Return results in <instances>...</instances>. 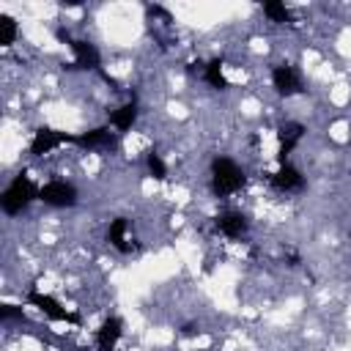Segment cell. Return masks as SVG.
Instances as JSON below:
<instances>
[{
	"instance_id": "cell-17",
	"label": "cell",
	"mask_w": 351,
	"mask_h": 351,
	"mask_svg": "<svg viewBox=\"0 0 351 351\" xmlns=\"http://www.w3.org/2000/svg\"><path fill=\"white\" fill-rule=\"evenodd\" d=\"M16 33H19V27H16L14 16L3 14V16H0V47H11V44L16 41Z\"/></svg>"
},
{
	"instance_id": "cell-18",
	"label": "cell",
	"mask_w": 351,
	"mask_h": 351,
	"mask_svg": "<svg viewBox=\"0 0 351 351\" xmlns=\"http://www.w3.org/2000/svg\"><path fill=\"white\" fill-rule=\"evenodd\" d=\"M145 165H148V173H151L156 181H165V178H167V165L162 162V156H159L154 148L145 154Z\"/></svg>"
},
{
	"instance_id": "cell-13",
	"label": "cell",
	"mask_w": 351,
	"mask_h": 351,
	"mask_svg": "<svg viewBox=\"0 0 351 351\" xmlns=\"http://www.w3.org/2000/svg\"><path fill=\"white\" fill-rule=\"evenodd\" d=\"M137 99L132 96V101H126V104H121L118 110H112L110 112V126L112 129H118V132H126V129H132L134 126V121H137Z\"/></svg>"
},
{
	"instance_id": "cell-1",
	"label": "cell",
	"mask_w": 351,
	"mask_h": 351,
	"mask_svg": "<svg viewBox=\"0 0 351 351\" xmlns=\"http://www.w3.org/2000/svg\"><path fill=\"white\" fill-rule=\"evenodd\" d=\"M38 192H41V186H36L27 173H19V176H14V181L3 189L0 206H3V211H5L8 217H16V214H22L33 200H38Z\"/></svg>"
},
{
	"instance_id": "cell-7",
	"label": "cell",
	"mask_w": 351,
	"mask_h": 351,
	"mask_svg": "<svg viewBox=\"0 0 351 351\" xmlns=\"http://www.w3.org/2000/svg\"><path fill=\"white\" fill-rule=\"evenodd\" d=\"M74 137H77V134H66V132H60V129L41 126V129H36V134H33V140H30V156H44V154L55 151V148L63 145V143H74Z\"/></svg>"
},
{
	"instance_id": "cell-9",
	"label": "cell",
	"mask_w": 351,
	"mask_h": 351,
	"mask_svg": "<svg viewBox=\"0 0 351 351\" xmlns=\"http://www.w3.org/2000/svg\"><path fill=\"white\" fill-rule=\"evenodd\" d=\"M74 145L88 148V151H110V148L118 145V134L110 132V126H96V129H88V132L77 134Z\"/></svg>"
},
{
	"instance_id": "cell-11",
	"label": "cell",
	"mask_w": 351,
	"mask_h": 351,
	"mask_svg": "<svg viewBox=\"0 0 351 351\" xmlns=\"http://www.w3.org/2000/svg\"><path fill=\"white\" fill-rule=\"evenodd\" d=\"M269 181H271V186L280 189V192H302V189H304V176H302L293 165H288V162L280 165L277 173L269 176Z\"/></svg>"
},
{
	"instance_id": "cell-2",
	"label": "cell",
	"mask_w": 351,
	"mask_h": 351,
	"mask_svg": "<svg viewBox=\"0 0 351 351\" xmlns=\"http://www.w3.org/2000/svg\"><path fill=\"white\" fill-rule=\"evenodd\" d=\"M244 181H247V176L233 159L217 156L211 162V189H214L217 197H228V195L239 192L244 186Z\"/></svg>"
},
{
	"instance_id": "cell-16",
	"label": "cell",
	"mask_w": 351,
	"mask_h": 351,
	"mask_svg": "<svg viewBox=\"0 0 351 351\" xmlns=\"http://www.w3.org/2000/svg\"><path fill=\"white\" fill-rule=\"evenodd\" d=\"M263 14L271 19V22H277V25H288L293 16H291V11L285 8V3H280V0H269V3H263Z\"/></svg>"
},
{
	"instance_id": "cell-10",
	"label": "cell",
	"mask_w": 351,
	"mask_h": 351,
	"mask_svg": "<svg viewBox=\"0 0 351 351\" xmlns=\"http://www.w3.org/2000/svg\"><path fill=\"white\" fill-rule=\"evenodd\" d=\"M121 335H123V321L118 315L104 318L101 326L96 329V351H115Z\"/></svg>"
},
{
	"instance_id": "cell-4",
	"label": "cell",
	"mask_w": 351,
	"mask_h": 351,
	"mask_svg": "<svg viewBox=\"0 0 351 351\" xmlns=\"http://www.w3.org/2000/svg\"><path fill=\"white\" fill-rule=\"evenodd\" d=\"M27 304L38 307V313H44L49 321H63V324H82V318L77 313H69L60 307V302L49 293H41V291H30L27 293Z\"/></svg>"
},
{
	"instance_id": "cell-3",
	"label": "cell",
	"mask_w": 351,
	"mask_h": 351,
	"mask_svg": "<svg viewBox=\"0 0 351 351\" xmlns=\"http://www.w3.org/2000/svg\"><path fill=\"white\" fill-rule=\"evenodd\" d=\"M55 36L74 52V63H71V69H82V71H104L101 69V55H99V49L90 44V41H82V38H71L63 27H58L55 30Z\"/></svg>"
},
{
	"instance_id": "cell-20",
	"label": "cell",
	"mask_w": 351,
	"mask_h": 351,
	"mask_svg": "<svg viewBox=\"0 0 351 351\" xmlns=\"http://www.w3.org/2000/svg\"><path fill=\"white\" fill-rule=\"evenodd\" d=\"M197 332H200V329H197V324H192V321L181 326V335H184V337H192V335H197Z\"/></svg>"
},
{
	"instance_id": "cell-15",
	"label": "cell",
	"mask_w": 351,
	"mask_h": 351,
	"mask_svg": "<svg viewBox=\"0 0 351 351\" xmlns=\"http://www.w3.org/2000/svg\"><path fill=\"white\" fill-rule=\"evenodd\" d=\"M222 66H225V63H222L219 58H214V60H208V63L203 66V80H206L211 88H217V90H228V88H230V82H228Z\"/></svg>"
},
{
	"instance_id": "cell-8",
	"label": "cell",
	"mask_w": 351,
	"mask_h": 351,
	"mask_svg": "<svg viewBox=\"0 0 351 351\" xmlns=\"http://www.w3.org/2000/svg\"><path fill=\"white\" fill-rule=\"evenodd\" d=\"M304 132H307V129H304V123H299V121H282V123L277 126V140H280L277 162H280V165L288 162V154L302 143Z\"/></svg>"
},
{
	"instance_id": "cell-12",
	"label": "cell",
	"mask_w": 351,
	"mask_h": 351,
	"mask_svg": "<svg viewBox=\"0 0 351 351\" xmlns=\"http://www.w3.org/2000/svg\"><path fill=\"white\" fill-rule=\"evenodd\" d=\"M250 228V219L241 211H225L222 217H217V230L225 233L228 239H241Z\"/></svg>"
},
{
	"instance_id": "cell-14",
	"label": "cell",
	"mask_w": 351,
	"mask_h": 351,
	"mask_svg": "<svg viewBox=\"0 0 351 351\" xmlns=\"http://www.w3.org/2000/svg\"><path fill=\"white\" fill-rule=\"evenodd\" d=\"M126 228H129L126 217H115V219L110 222V228H107V241H110L121 255H129V252H132V244H126Z\"/></svg>"
},
{
	"instance_id": "cell-19",
	"label": "cell",
	"mask_w": 351,
	"mask_h": 351,
	"mask_svg": "<svg viewBox=\"0 0 351 351\" xmlns=\"http://www.w3.org/2000/svg\"><path fill=\"white\" fill-rule=\"evenodd\" d=\"M0 318L3 321H14V318L22 321V307H16V304H0Z\"/></svg>"
},
{
	"instance_id": "cell-5",
	"label": "cell",
	"mask_w": 351,
	"mask_h": 351,
	"mask_svg": "<svg viewBox=\"0 0 351 351\" xmlns=\"http://www.w3.org/2000/svg\"><path fill=\"white\" fill-rule=\"evenodd\" d=\"M271 85H274V90H277L280 96H285V99L304 93L302 74H299V69L291 66V63H282V66H274V69H271Z\"/></svg>"
},
{
	"instance_id": "cell-6",
	"label": "cell",
	"mask_w": 351,
	"mask_h": 351,
	"mask_svg": "<svg viewBox=\"0 0 351 351\" xmlns=\"http://www.w3.org/2000/svg\"><path fill=\"white\" fill-rule=\"evenodd\" d=\"M38 200H44L52 208H71V206H77V189H74V184L55 178V181H47L41 186Z\"/></svg>"
}]
</instances>
